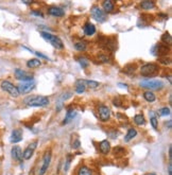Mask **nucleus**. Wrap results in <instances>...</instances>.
<instances>
[{
  "label": "nucleus",
  "mask_w": 172,
  "mask_h": 175,
  "mask_svg": "<svg viewBox=\"0 0 172 175\" xmlns=\"http://www.w3.org/2000/svg\"><path fill=\"white\" fill-rule=\"evenodd\" d=\"M168 173H169V175H172V165L171 162H169V166H168Z\"/></svg>",
  "instance_id": "58836bf2"
},
{
  "label": "nucleus",
  "mask_w": 172,
  "mask_h": 175,
  "mask_svg": "<svg viewBox=\"0 0 172 175\" xmlns=\"http://www.w3.org/2000/svg\"><path fill=\"white\" fill-rule=\"evenodd\" d=\"M151 175H155V174H151Z\"/></svg>",
  "instance_id": "79ce46f5"
},
{
  "label": "nucleus",
  "mask_w": 172,
  "mask_h": 175,
  "mask_svg": "<svg viewBox=\"0 0 172 175\" xmlns=\"http://www.w3.org/2000/svg\"><path fill=\"white\" fill-rule=\"evenodd\" d=\"M98 114H99V118H100L101 121L106 122L111 117V109L105 105H101L98 108Z\"/></svg>",
  "instance_id": "0eeeda50"
},
{
  "label": "nucleus",
  "mask_w": 172,
  "mask_h": 175,
  "mask_svg": "<svg viewBox=\"0 0 172 175\" xmlns=\"http://www.w3.org/2000/svg\"><path fill=\"white\" fill-rule=\"evenodd\" d=\"M86 86H88L89 88H98L100 86V83L96 81H86Z\"/></svg>",
  "instance_id": "7c9ffc66"
},
{
  "label": "nucleus",
  "mask_w": 172,
  "mask_h": 175,
  "mask_svg": "<svg viewBox=\"0 0 172 175\" xmlns=\"http://www.w3.org/2000/svg\"><path fill=\"white\" fill-rule=\"evenodd\" d=\"M159 115H161V116H169L170 109L168 107H163L161 110H159Z\"/></svg>",
  "instance_id": "f704fd0d"
},
{
  "label": "nucleus",
  "mask_w": 172,
  "mask_h": 175,
  "mask_svg": "<svg viewBox=\"0 0 172 175\" xmlns=\"http://www.w3.org/2000/svg\"><path fill=\"white\" fill-rule=\"evenodd\" d=\"M150 115H151V118H150V121H151V124L154 128H157V117H156L155 112H150Z\"/></svg>",
  "instance_id": "c85d7f7f"
},
{
  "label": "nucleus",
  "mask_w": 172,
  "mask_h": 175,
  "mask_svg": "<svg viewBox=\"0 0 172 175\" xmlns=\"http://www.w3.org/2000/svg\"><path fill=\"white\" fill-rule=\"evenodd\" d=\"M169 51H170V48L167 46V45H164V44L157 45V52H156V54H157L159 57L166 56L168 53H169Z\"/></svg>",
  "instance_id": "4468645a"
},
{
  "label": "nucleus",
  "mask_w": 172,
  "mask_h": 175,
  "mask_svg": "<svg viewBox=\"0 0 172 175\" xmlns=\"http://www.w3.org/2000/svg\"><path fill=\"white\" fill-rule=\"evenodd\" d=\"M86 88V81L85 80H78L76 83V91L77 93H83Z\"/></svg>",
  "instance_id": "dca6fc26"
},
{
  "label": "nucleus",
  "mask_w": 172,
  "mask_h": 175,
  "mask_svg": "<svg viewBox=\"0 0 172 175\" xmlns=\"http://www.w3.org/2000/svg\"><path fill=\"white\" fill-rule=\"evenodd\" d=\"M75 116H76V112H73V110H68L67 115H66V118H65V120H64L63 123L64 124L68 123V122H69L70 120L73 119V117H75Z\"/></svg>",
  "instance_id": "c756f323"
},
{
  "label": "nucleus",
  "mask_w": 172,
  "mask_h": 175,
  "mask_svg": "<svg viewBox=\"0 0 172 175\" xmlns=\"http://www.w3.org/2000/svg\"><path fill=\"white\" fill-rule=\"evenodd\" d=\"M162 42H164V45H171V42H172V39H171V35L169 34L168 32H165L163 34V36H162Z\"/></svg>",
  "instance_id": "a878e982"
},
{
  "label": "nucleus",
  "mask_w": 172,
  "mask_h": 175,
  "mask_svg": "<svg viewBox=\"0 0 172 175\" xmlns=\"http://www.w3.org/2000/svg\"><path fill=\"white\" fill-rule=\"evenodd\" d=\"M99 60H100L101 62H103V63H107V62L109 61V57L106 55H100L99 56Z\"/></svg>",
  "instance_id": "c9c22d12"
},
{
  "label": "nucleus",
  "mask_w": 172,
  "mask_h": 175,
  "mask_svg": "<svg viewBox=\"0 0 172 175\" xmlns=\"http://www.w3.org/2000/svg\"><path fill=\"white\" fill-rule=\"evenodd\" d=\"M78 175H93V172H91L90 169L87 168L86 166H82L81 168L79 169Z\"/></svg>",
  "instance_id": "393cba45"
},
{
  "label": "nucleus",
  "mask_w": 172,
  "mask_h": 175,
  "mask_svg": "<svg viewBox=\"0 0 172 175\" xmlns=\"http://www.w3.org/2000/svg\"><path fill=\"white\" fill-rule=\"evenodd\" d=\"M102 5H103L104 11L107 12V13H109V12H112L113 10H114V3H113L111 0H105Z\"/></svg>",
  "instance_id": "412c9836"
},
{
  "label": "nucleus",
  "mask_w": 172,
  "mask_h": 175,
  "mask_svg": "<svg viewBox=\"0 0 172 175\" xmlns=\"http://www.w3.org/2000/svg\"><path fill=\"white\" fill-rule=\"evenodd\" d=\"M11 142L12 143H17L19 141L22 140V131L17 128V130H14V131L12 132L11 134Z\"/></svg>",
  "instance_id": "ddd939ff"
},
{
  "label": "nucleus",
  "mask_w": 172,
  "mask_h": 175,
  "mask_svg": "<svg viewBox=\"0 0 172 175\" xmlns=\"http://www.w3.org/2000/svg\"><path fill=\"white\" fill-rule=\"evenodd\" d=\"M50 160H51V154H50V152H47L46 155L44 157V161H43V166L40 168V172H38V175H44L45 173L47 172L49 168V165H50Z\"/></svg>",
  "instance_id": "9b49d317"
},
{
  "label": "nucleus",
  "mask_w": 172,
  "mask_h": 175,
  "mask_svg": "<svg viewBox=\"0 0 172 175\" xmlns=\"http://www.w3.org/2000/svg\"><path fill=\"white\" fill-rule=\"evenodd\" d=\"M36 147H37V141H34V142L30 143V145H29V147L22 152V158L26 159V160L30 159L31 157H32L33 152H34V150L36 149Z\"/></svg>",
  "instance_id": "9d476101"
},
{
  "label": "nucleus",
  "mask_w": 172,
  "mask_h": 175,
  "mask_svg": "<svg viewBox=\"0 0 172 175\" xmlns=\"http://www.w3.org/2000/svg\"><path fill=\"white\" fill-rule=\"evenodd\" d=\"M40 65H42L40 61V60H36V58H32V60L27 62V66H28L29 68H37V67H40Z\"/></svg>",
  "instance_id": "4be33fe9"
},
{
  "label": "nucleus",
  "mask_w": 172,
  "mask_h": 175,
  "mask_svg": "<svg viewBox=\"0 0 172 175\" xmlns=\"http://www.w3.org/2000/svg\"><path fill=\"white\" fill-rule=\"evenodd\" d=\"M15 77L17 80H20L22 82H30L33 81V75L31 73L27 72L25 70L21 69H16L15 70Z\"/></svg>",
  "instance_id": "1a4fd4ad"
},
{
  "label": "nucleus",
  "mask_w": 172,
  "mask_h": 175,
  "mask_svg": "<svg viewBox=\"0 0 172 175\" xmlns=\"http://www.w3.org/2000/svg\"><path fill=\"white\" fill-rule=\"evenodd\" d=\"M136 135H137V131H136L135 128H130L129 132L126 133V137H124V141H126V142H129L130 140H132L133 138L136 137Z\"/></svg>",
  "instance_id": "6ab92c4d"
},
{
  "label": "nucleus",
  "mask_w": 172,
  "mask_h": 175,
  "mask_svg": "<svg viewBox=\"0 0 172 175\" xmlns=\"http://www.w3.org/2000/svg\"><path fill=\"white\" fill-rule=\"evenodd\" d=\"M72 147H73V149H78V147H80V141L79 140H76L75 142H73V144H72Z\"/></svg>",
  "instance_id": "e433bc0d"
},
{
  "label": "nucleus",
  "mask_w": 172,
  "mask_h": 175,
  "mask_svg": "<svg viewBox=\"0 0 172 175\" xmlns=\"http://www.w3.org/2000/svg\"><path fill=\"white\" fill-rule=\"evenodd\" d=\"M35 87V84L33 81L30 82H22L21 84L18 85L17 89H18L19 93H22V95H26V93H29L33 88Z\"/></svg>",
  "instance_id": "6e6552de"
},
{
  "label": "nucleus",
  "mask_w": 172,
  "mask_h": 175,
  "mask_svg": "<svg viewBox=\"0 0 172 175\" xmlns=\"http://www.w3.org/2000/svg\"><path fill=\"white\" fill-rule=\"evenodd\" d=\"M25 102L30 107H43L49 104V99L44 96H32L27 98Z\"/></svg>",
  "instance_id": "f257e3e1"
},
{
  "label": "nucleus",
  "mask_w": 172,
  "mask_h": 175,
  "mask_svg": "<svg viewBox=\"0 0 172 175\" xmlns=\"http://www.w3.org/2000/svg\"><path fill=\"white\" fill-rule=\"evenodd\" d=\"M79 63H80V65L82 66V68H86L88 66L89 62L86 57H79Z\"/></svg>",
  "instance_id": "2f4dec72"
},
{
  "label": "nucleus",
  "mask_w": 172,
  "mask_h": 175,
  "mask_svg": "<svg viewBox=\"0 0 172 175\" xmlns=\"http://www.w3.org/2000/svg\"><path fill=\"white\" fill-rule=\"evenodd\" d=\"M32 14L36 15V16H40V17H43V14H42V13H40V12H32Z\"/></svg>",
  "instance_id": "ea45409f"
},
{
  "label": "nucleus",
  "mask_w": 172,
  "mask_h": 175,
  "mask_svg": "<svg viewBox=\"0 0 172 175\" xmlns=\"http://www.w3.org/2000/svg\"><path fill=\"white\" fill-rule=\"evenodd\" d=\"M86 47H87V45H86L85 42H78L75 44V48L78 51H85Z\"/></svg>",
  "instance_id": "cd10ccee"
},
{
  "label": "nucleus",
  "mask_w": 172,
  "mask_h": 175,
  "mask_svg": "<svg viewBox=\"0 0 172 175\" xmlns=\"http://www.w3.org/2000/svg\"><path fill=\"white\" fill-rule=\"evenodd\" d=\"M140 7L144 10H151L155 7V3H154L153 1H150V0H146V1H142V2L140 3Z\"/></svg>",
  "instance_id": "5701e85b"
},
{
  "label": "nucleus",
  "mask_w": 172,
  "mask_h": 175,
  "mask_svg": "<svg viewBox=\"0 0 172 175\" xmlns=\"http://www.w3.org/2000/svg\"><path fill=\"white\" fill-rule=\"evenodd\" d=\"M136 70V65L135 64H130V65H128V66H126L124 67V71L126 72H133V71H135Z\"/></svg>",
  "instance_id": "473e14b6"
},
{
  "label": "nucleus",
  "mask_w": 172,
  "mask_h": 175,
  "mask_svg": "<svg viewBox=\"0 0 172 175\" xmlns=\"http://www.w3.org/2000/svg\"><path fill=\"white\" fill-rule=\"evenodd\" d=\"M113 153H114V156L122 157L126 154V149H124V147H116L113 150Z\"/></svg>",
  "instance_id": "aec40b11"
},
{
  "label": "nucleus",
  "mask_w": 172,
  "mask_h": 175,
  "mask_svg": "<svg viewBox=\"0 0 172 175\" xmlns=\"http://www.w3.org/2000/svg\"><path fill=\"white\" fill-rule=\"evenodd\" d=\"M48 13L54 17H62L65 14V12L63 11V9H61V7H50V9L48 10Z\"/></svg>",
  "instance_id": "2eb2a0df"
},
{
  "label": "nucleus",
  "mask_w": 172,
  "mask_h": 175,
  "mask_svg": "<svg viewBox=\"0 0 172 175\" xmlns=\"http://www.w3.org/2000/svg\"><path fill=\"white\" fill-rule=\"evenodd\" d=\"M134 122L137 124V125H144L146 120H144V117L142 116V115H136V116L134 117Z\"/></svg>",
  "instance_id": "bb28decb"
},
{
  "label": "nucleus",
  "mask_w": 172,
  "mask_h": 175,
  "mask_svg": "<svg viewBox=\"0 0 172 175\" xmlns=\"http://www.w3.org/2000/svg\"><path fill=\"white\" fill-rule=\"evenodd\" d=\"M158 72V66L156 64L153 63H149L144 65L141 68H140V73L144 77H151V75H154Z\"/></svg>",
  "instance_id": "39448f33"
},
{
  "label": "nucleus",
  "mask_w": 172,
  "mask_h": 175,
  "mask_svg": "<svg viewBox=\"0 0 172 175\" xmlns=\"http://www.w3.org/2000/svg\"><path fill=\"white\" fill-rule=\"evenodd\" d=\"M84 32H85L86 35L91 36V35L96 33V27L93 26V23H86L85 27H84Z\"/></svg>",
  "instance_id": "a211bd4d"
},
{
  "label": "nucleus",
  "mask_w": 172,
  "mask_h": 175,
  "mask_svg": "<svg viewBox=\"0 0 172 175\" xmlns=\"http://www.w3.org/2000/svg\"><path fill=\"white\" fill-rule=\"evenodd\" d=\"M11 153H12V158L14 159V160L16 161L22 160V151H21V149L19 147H17V145L13 147Z\"/></svg>",
  "instance_id": "f8f14e48"
},
{
  "label": "nucleus",
  "mask_w": 172,
  "mask_h": 175,
  "mask_svg": "<svg viewBox=\"0 0 172 175\" xmlns=\"http://www.w3.org/2000/svg\"><path fill=\"white\" fill-rule=\"evenodd\" d=\"M1 89H2L3 91H7L10 96L14 97V98H17V97L20 95L19 91H18V89H17V87L14 86V85L12 84L11 82H9V81H2L1 82Z\"/></svg>",
  "instance_id": "20e7f679"
},
{
  "label": "nucleus",
  "mask_w": 172,
  "mask_h": 175,
  "mask_svg": "<svg viewBox=\"0 0 172 175\" xmlns=\"http://www.w3.org/2000/svg\"><path fill=\"white\" fill-rule=\"evenodd\" d=\"M144 98L146 99V101H148V102L152 103L155 101V95H154L153 92H151V91H146V92L144 93Z\"/></svg>",
  "instance_id": "b1692460"
},
{
  "label": "nucleus",
  "mask_w": 172,
  "mask_h": 175,
  "mask_svg": "<svg viewBox=\"0 0 172 175\" xmlns=\"http://www.w3.org/2000/svg\"><path fill=\"white\" fill-rule=\"evenodd\" d=\"M100 151L102 154H107L111 151V143L107 140H103L100 142Z\"/></svg>",
  "instance_id": "f3484780"
},
{
  "label": "nucleus",
  "mask_w": 172,
  "mask_h": 175,
  "mask_svg": "<svg viewBox=\"0 0 172 175\" xmlns=\"http://www.w3.org/2000/svg\"><path fill=\"white\" fill-rule=\"evenodd\" d=\"M140 86L144 88L148 89H153V90H157L164 87V83L158 80H144L140 82Z\"/></svg>",
  "instance_id": "7ed1b4c3"
},
{
  "label": "nucleus",
  "mask_w": 172,
  "mask_h": 175,
  "mask_svg": "<svg viewBox=\"0 0 172 175\" xmlns=\"http://www.w3.org/2000/svg\"><path fill=\"white\" fill-rule=\"evenodd\" d=\"M90 14L93 18L96 19L97 21L99 22H103V21L106 20V14H105L104 12H103L102 9H100L99 7H93L90 10Z\"/></svg>",
  "instance_id": "423d86ee"
},
{
  "label": "nucleus",
  "mask_w": 172,
  "mask_h": 175,
  "mask_svg": "<svg viewBox=\"0 0 172 175\" xmlns=\"http://www.w3.org/2000/svg\"><path fill=\"white\" fill-rule=\"evenodd\" d=\"M69 165H70V156L68 157L67 161H66V167H65V168H64V170H65V172H66V171H68V168H69Z\"/></svg>",
  "instance_id": "4c0bfd02"
},
{
  "label": "nucleus",
  "mask_w": 172,
  "mask_h": 175,
  "mask_svg": "<svg viewBox=\"0 0 172 175\" xmlns=\"http://www.w3.org/2000/svg\"><path fill=\"white\" fill-rule=\"evenodd\" d=\"M171 157H172V149H171V145L169 147V159L171 160Z\"/></svg>",
  "instance_id": "a19ab883"
},
{
  "label": "nucleus",
  "mask_w": 172,
  "mask_h": 175,
  "mask_svg": "<svg viewBox=\"0 0 172 175\" xmlns=\"http://www.w3.org/2000/svg\"><path fill=\"white\" fill-rule=\"evenodd\" d=\"M159 63L167 66L171 63V61H170V57H159Z\"/></svg>",
  "instance_id": "72a5a7b5"
},
{
  "label": "nucleus",
  "mask_w": 172,
  "mask_h": 175,
  "mask_svg": "<svg viewBox=\"0 0 172 175\" xmlns=\"http://www.w3.org/2000/svg\"><path fill=\"white\" fill-rule=\"evenodd\" d=\"M40 35H42V37L44 38V39H46L48 42H50V44H51L54 48H56V49L61 50L64 48L63 42H62L58 36H55V35H52V34H50V33H47V32H42Z\"/></svg>",
  "instance_id": "f03ea898"
}]
</instances>
